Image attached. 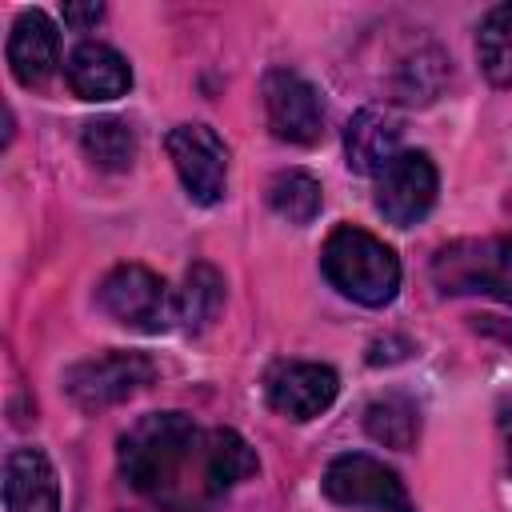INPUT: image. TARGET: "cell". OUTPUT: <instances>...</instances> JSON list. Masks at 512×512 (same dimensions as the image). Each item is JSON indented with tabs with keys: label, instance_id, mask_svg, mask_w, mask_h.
I'll return each instance as SVG.
<instances>
[{
	"label": "cell",
	"instance_id": "6da1fadb",
	"mask_svg": "<svg viewBox=\"0 0 512 512\" xmlns=\"http://www.w3.org/2000/svg\"><path fill=\"white\" fill-rule=\"evenodd\" d=\"M120 472L132 492L168 512H192L212 500L204 472V428L184 412L140 416L120 440Z\"/></svg>",
	"mask_w": 512,
	"mask_h": 512
},
{
	"label": "cell",
	"instance_id": "7a4b0ae2",
	"mask_svg": "<svg viewBox=\"0 0 512 512\" xmlns=\"http://www.w3.org/2000/svg\"><path fill=\"white\" fill-rule=\"evenodd\" d=\"M320 268L340 296L364 308H384L400 292V256L380 236L356 224H340L328 232L320 248Z\"/></svg>",
	"mask_w": 512,
	"mask_h": 512
},
{
	"label": "cell",
	"instance_id": "3957f363",
	"mask_svg": "<svg viewBox=\"0 0 512 512\" xmlns=\"http://www.w3.org/2000/svg\"><path fill=\"white\" fill-rule=\"evenodd\" d=\"M432 280L440 292H480L512 304V236L452 240L432 256Z\"/></svg>",
	"mask_w": 512,
	"mask_h": 512
},
{
	"label": "cell",
	"instance_id": "277c9868",
	"mask_svg": "<svg viewBox=\"0 0 512 512\" xmlns=\"http://www.w3.org/2000/svg\"><path fill=\"white\" fill-rule=\"evenodd\" d=\"M96 304L124 328L156 336L176 320V300L168 292V284L144 268V264H116L100 288H96Z\"/></svg>",
	"mask_w": 512,
	"mask_h": 512
},
{
	"label": "cell",
	"instance_id": "5b68a950",
	"mask_svg": "<svg viewBox=\"0 0 512 512\" xmlns=\"http://www.w3.org/2000/svg\"><path fill=\"white\" fill-rule=\"evenodd\" d=\"M152 376H156V364L144 352H100L64 372V392L76 408L100 412L148 388Z\"/></svg>",
	"mask_w": 512,
	"mask_h": 512
},
{
	"label": "cell",
	"instance_id": "8992f818",
	"mask_svg": "<svg viewBox=\"0 0 512 512\" xmlns=\"http://www.w3.org/2000/svg\"><path fill=\"white\" fill-rule=\"evenodd\" d=\"M324 496L340 508H368V512H416L404 480L368 452H344L324 468L320 480Z\"/></svg>",
	"mask_w": 512,
	"mask_h": 512
},
{
	"label": "cell",
	"instance_id": "52a82bcc",
	"mask_svg": "<svg viewBox=\"0 0 512 512\" xmlns=\"http://www.w3.org/2000/svg\"><path fill=\"white\" fill-rule=\"evenodd\" d=\"M168 160L196 204H216L228 192V144L208 124H176L164 140Z\"/></svg>",
	"mask_w": 512,
	"mask_h": 512
},
{
	"label": "cell",
	"instance_id": "ba28073f",
	"mask_svg": "<svg viewBox=\"0 0 512 512\" xmlns=\"http://www.w3.org/2000/svg\"><path fill=\"white\" fill-rule=\"evenodd\" d=\"M436 192H440V172L432 156L408 148L376 176V212L396 228H412L432 212Z\"/></svg>",
	"mask_w": 512,
	"mask_h": 512
},
{
	"label": "cell",
	"instance_id": "9c48e42d",
	"mask_svg": "<svg viewBox=\"0 0 512 512\" xmlns=\"http://www.w3.org/2000/svg\"><path fill=\"white\" fill-rule=\"evenodd\" d=\"M264 112L276 140L316 144L324 136V100L300 72L276 68L264 76Z\"/></svg>",
	"mask_w": 512,
	"mask_h": 512
},
{
	"label": "cell",
	"instance_id": "30bf717a",
	"mask_svg": "<svg viewBox=\"0 0 512 512\" xmlns=\"http://www.w3.org/2000/svg\"><path fill=\"white\" fill-rule=\"evenodd\" d=\"M336 392H340V376L316 360H284L264 380L268 408L288 420H316L320 412L332 408Z\"/></svg>",
	"mask_w": 512,
	"mask_h": 512
},
{
	"label": "cell",
	"instance_id": "8fae6325",
	"mask_svg": "<svg viewBox=\"0 0 512 512\" xmlns=\"http://www.w3.org/2000/svg\"><path fill=\"white\" fill-rule=\"evenodd\" d=\"M60 64V32L56 24L40 12L28 8L16 16L8 32V68L24 88H40Z\"/></svg>",
	"mask_w": 512,
	"mask_h": 512
},
{
	"label": "cell",
	"instance_id": "7c38bea8",
	"mask_svg": "<svg viewBox=\"0 0 512 512\" xmlns=\"http://www.w3.org/2000/svg\"><path fill=\"white\" fill-rule=\"evenodd\" d=\"M4 512H60V476L40 448L4 456Z\"/></svg>",
	"mask_w": 512,
	"mask_h": 512
},
{
	"label": "cell",
	"instance_id": "4fadbf2b",
	"mask_svg": "<svg viewBox=\"0 0 512 512\" xmlns=\"http://www.w3.org/2000/svg\"><path fill=\"white\" fill-rule=\"evenodd\" d=\"M64 76H68V88H72L80 100H92V104L120 100V96L132 88V68H128V60H124L112 44H100V40L76 44L72 56H68V64H64Z\"/></svg>",
	"mask_w": 512,
	"mask_h": 512
},
{
	"label": "cell",
	"instance_id": "5bb4252c",
	"mask_svg": "<svg viewBox=\"0 0 512 512\" xmlns=\"http://www.w3.org/2000/svg\"><path fill=\"white\" fill-rule=\"evenodd\" d=\"M400 120L388 108H360L344 128V156L356 176H380L400 156Z\"/></svg>",
	"mask_w": 512,
	"mask_h": 512
},
{
	"label": "cell",
	"instance_id": "9a60e30c",
	"mask_svg": "<svg viewBox=\"0 0 512 512\" xmlns=\"http://www.w3.org/2000/svg\"><path fill=\"white\" fill-rule=\"evenodd\" d=\"M204 472H208L212 500H220L224 492H232L236 484H244L248 476H256L260 472V460H256L252 444L236 428H208L204 432Z\"/></svg>",
	"mask_w": 512,
	"mask_h": 512
},
{
	"label": "cell",
	"instance_id": "2e32d148",
	"mask_svg": "<svg viewBox=\"0 0 512 512\" xmlns=\"http://www.w3.org/2000/svg\"><path fill=\"white\" fill-rule=\"evenodd\" d=\"M324 204V188L304 168H284L268 184V208L288 224H312Z\"/></svg>",
	"mask_w": 512,
	"mask_h": 512
},
{
	"label": "cell",
	"instance_id": "e0dca14e",
	"mask_svg": "<svg viewBox=\"0 0 512 512\" xmlns=\"http://www.w3.org/2000/svg\"><path fill=\"white\" fill-rule=\"evenodd\" d=\"M476 60L488 84L512 88V4H496L476 32Z\"/></svg>",
	"mask_w": 512,
	"mask_h": 512
},
{
	"label": "cell",
	"instance_id": "ac0fdd59",
	"mask_svg": "<svg viewBox=\"0 0 512 512\" xmlns=\"http://www.w3.org/2000/svg\"><path fill=\"white\" fill-rule=\"evenodd\" d=\"M220 304H224V276L212 264H192L184 276V288L176 296V320L188 332H200L216 320Z\"/></svg>",
	"mask_w": 512,
	"mask_h": 512
},
{
	"label": "cell",
	"instance_id": "d6986e66",
	"mask_svg": "<svg viewBox=\"0 0 512 512\" xmlns=\"http://www.w3.org/2000/svg\"><path fill=\"white\" fill-rule=\"evenodd\" d=\"M80 144H84L88 160L104 172H124L136 160V132L128 120H116V116L88 120L80 132Z\"/></svg>",
	"mask_w": 512,
	"mask_h": 512
},
{
	"label": "cell",
	"instance_id": "ffe728a7",
	"mask_svg": "<svg viewBox=\"0 0 512 512\" xmlns=\"http://www.w3.org/2000/svg\"><path fill=\"white\" fill-rule=\"evenodd\" d=\"M364 428L372 440H380L384 448H400L408 452L420 436V412L408 396H380L368 404L364 412Z\"/></svg>",
	"mask_w": 512,
	"mask_h": 512
},
{
	"label": "cell",
	"instance_id": "44dd1931",
	"mask_svg": "<svg viewBox=\"0 0 512 512\" xmlns=\"http://www.w3.org/2000/svg\"><path fill=\"white\" fill-rule=\"evenodd\" d=\"M444 76H448V64L440 52H420L416 60H408L396 76V96L404 104H428L440 96L444 88Z\"/></svg>",
	"mask_w": 512,
	"mask_h": 512
},
{
	"label": "cell",
	"instance_id": "7402d4cb",
	"mask_svg": "<svg viewBox=\"0 0 512 512\" xmlns=\"http://www.w3.org/2000/svg\"><path fill=\"white\" fill-rule=\"evenodd\" d=\"M100 16H104V4H64V24H72L76 32H88L92 24H100Z\"/></svg>",
	"mask_w": 512,
	"mask_h": 512
},
{
	"label": "cell",
	"instance_id": "603a6c76",
	"mask_svg": "<svg viewBox=\"0 0 512 512\" xmlns=\"http://www.w3.org/2000/svg\"><path fill=\"white\" fill-rule=\"evenodd\" d=\"M500 432H504V440H508V456H512V396L500 400Z\"/></svg>",
	"mask_w": 512,
	"mask_h": 512
}]
</instances>
